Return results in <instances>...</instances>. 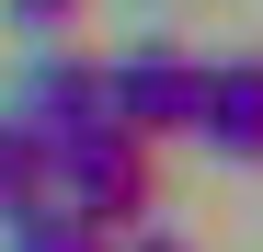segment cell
I'll list each match as a JSON object with an SVG mask.
<instances>
[{
  "label": "cell",
  "instance_id": "cell-3",
  "mask_svg": "<svg viewBox=\"0 0 263 252\" xmlns=\"http://www.w3.org/2000/svg\"><path fill=\"white\" fill-rule=\"evenodd\" d=\"M12 115L34 126V138L92 126V115H103V58H80V46H58V34H34V58H23V80H12Z\"/></svg>",
  "mask_w": 263,
  "mask_h": 252
},
{
  "label": "cell",
  "instance_id": "cell-2",
  "mask_svg": "<svg viewBox=\"0 0 263 252\" xmlns=\"http://www.w3.org/2000/svg\"><path fill=\"white\" fill-rule=\"evenodd\" d=\"M195 80H206V58H183V46H126V58H103V115L138 138H183Z\"/></svg>",
  "mask_w": 263,
  "mask_h": 252
},
{
  "label": "cell",
  "instance_id": "cell-6",
  "mask_svg": "<svg viewBox=\"0 0 263 252\" xmlns=\"http://www.w3.org/2000/svg\"><path fill=\"white\" fill-rule=\"evenodd\" d=\"M34 184H46V138H34V126L0 103V206H12V195H34Z\"/></svg>",
  "mask_w": 263,
  "mask_h": 252
},
{
  "label": "cell",
  "instance_id": "cell-1",
  "mask_svg": "<svg viewBox=\"0 0 263 252\" xmlns=\"http://www.w3.org/2000/svg\"><path fill=\"white\" fill-rule=\"evenodd\" d=\"M46 184L92 218V241L103 229H138L149 206H160V138L92 115V126H69V138H46Z\"/></svg>",
  "mask_w": 263,
  "mask_h": 252
},
{
  "label": "cell",
  "instance_id": "cell-7",
  "mask_svg": "<svg viewBox=\"0 0 263 252\" xmlns=\"http://www.w3.org/2000/svg\"><path fill=\"white\" fill-rule=\"evenodd\" d=\"M0 12H12V23H23V34H69V23H80V12H92V0H0Z\"/></svg>",
  "mask_w": 263,
  "mask_h": 252
},
{
  "label": "cell",
  "instance_id": "cell-5",
  "mask_svg": "<svg viewBox=\"0 0 263 252\" xmlns=\"http://www.w3.org/2000/svg\"><path fill=\"white\" fill-rule=\"evenodd\" d=\"M0 241H23V252H92V218H80L58 184H34V195L0 206Z\"/></svg>",
  "mask_w": 263,
  "mask_h": 252
},
{
  "label": "cell",
  "instance_id": "cell-4",
  "mask_svg": "<svg viewBox=\"0 0 263 252\" xmlns=\"http://www.w3.org/2000/svg\"><path fill=\"white\" fill-rule=\"evenodd\" d=\"M183 138H206V160H263V69L252 58H206Z\"/></svg>",
  "mask_w": 263,
  "mask_h": 252
}]
</instances>
